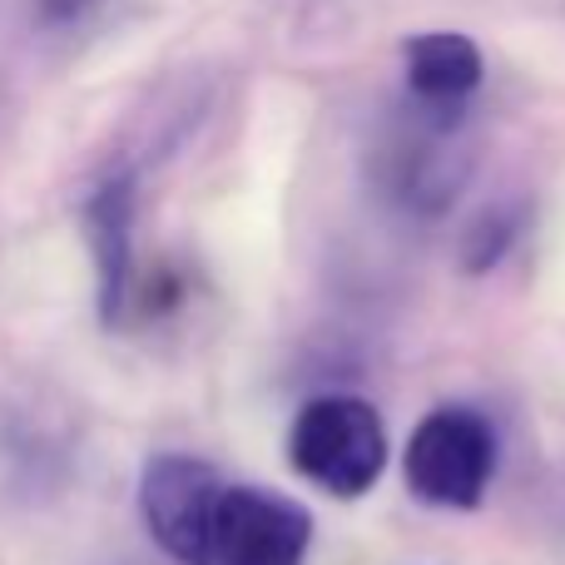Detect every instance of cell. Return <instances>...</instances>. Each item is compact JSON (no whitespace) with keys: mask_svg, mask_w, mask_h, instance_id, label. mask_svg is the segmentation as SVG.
Masks as SVG:
<instances>
[{"mask_svg":"<svg viewBox=\"0 0 565 565\" xmlns=\"http://www.w3.org/2000/svg\"><path fill=\"white\" fill-rule=\"evenodd\" d=\"M402 79L417 115L437 129H451L487 79V60L477 40L461 30H422L402 45Z\"/></svg>","mask_w":565,"mask_h":565,"instance_id":"obj_5","label":"cell"},{"mask_svg":"<svg viewBox=\"0 0 565 565\" xmlns=\"http://www.w3.org/2000/svg\"><path fill=\"white\" fill-rule=\"evenodd\" d=\"M85 238L95 254V298L105 328L125 318L135 282V174H109L85 199Z\"/></svg>","mask_w":565,"mask_h":565,"instance_id":"obj_6","label":"cell"},{"mask_svg":"<svg viewBox=\"0 0 565 565\" xmlns=\"http://www.w3.org/2000/svg\"><path fill=\"white\" fill-rule=\"evenodd\" d=\"M288 461L302 481L338 501H358L377 487L387 467V427L382 412L362 397H312L288 427Z\"/></svg>","mask_w":565,"mask_h":565,"instance_id":"obj_1","label":"cell"},{"mask_svg":"<svg viewBox=\"0 0 565 565\" xmlns=\"http://www.w3.org/2000/svg\"><path fill=\"white\" fill-rule=\"evenodd\" d=\"M402 471L412 497H422L427 507L471 511L481 507L497 471V431L471 407H437L412 431Z\"/></svg>","mask_w":565,"mask_h":565,"instance_id":"obj_2","label":"cell"},{"mask_svg":"<svg viewBox=\"0 0 565 565\" xmlns=\"http://www.w3.org/2000/svg\"><path fill=\"white\" fill-rule=\"evenodd\" d=\"M312 546V511L274 487L224 481L209 507L199 565H302Z\"/></svg>","mask_w":565,"mask_h":565,"instance_id":"obj_3","label":"cell"},{"mask_svg":"<svg viewBox=\"0 0 565 565\" xmlns=\"http://www.w3.org/2000/svg\"><path fill=\"white\" fill-rule=\"evenodd\" d=\"M511 228H516V224H511V218H501V214H487V218H481L477 234H471V248H467V254H471V268L497 264L501 248H507V238H511Z\"/></svg>","mask_w":565,"mask_h":565,"instance_id":"obj_7","label":"cell"},{"mask_svg":"<svg viewBox=\"0 0 565 565\" xmlns=\"http://www.w3.org/2000/svg\"><path fill=\"white\" fill-rule=\"evenodd\" d=\"M218 467L189 451H159L139 471V516H145L154 546L179 565H199V546H204L209 507H214Z\"/></svg>","mask_w":565,"mask_h":565,"instance_id":"obj_4","label":"cell"}]
</instances>
